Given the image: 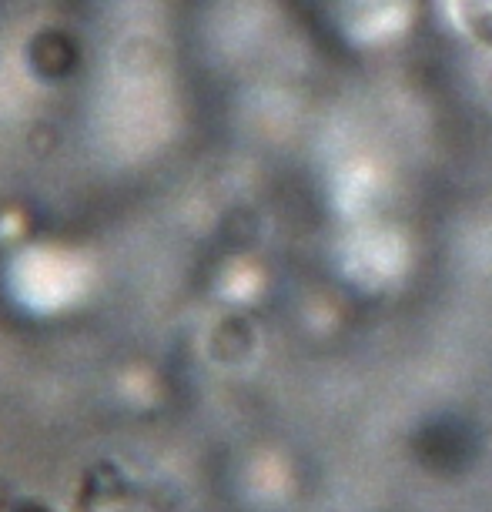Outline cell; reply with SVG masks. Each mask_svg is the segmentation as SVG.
Here are the masks:
<instances>
[{
  "instance_id": "1",
  "label": "cell",
  "mask_w": 492,
  "mask_h": 512,
  "mask_svg": "<svg viewBox=\"0 0 492 512\" xmlns=\"http://www.w3.org/2000/svg\"><path fill=\"white\" fill-rule=\"evenodd\" d=\"M452 11L462 31L492 51V0H452Z\"/></svg>"
}]
</instances>
